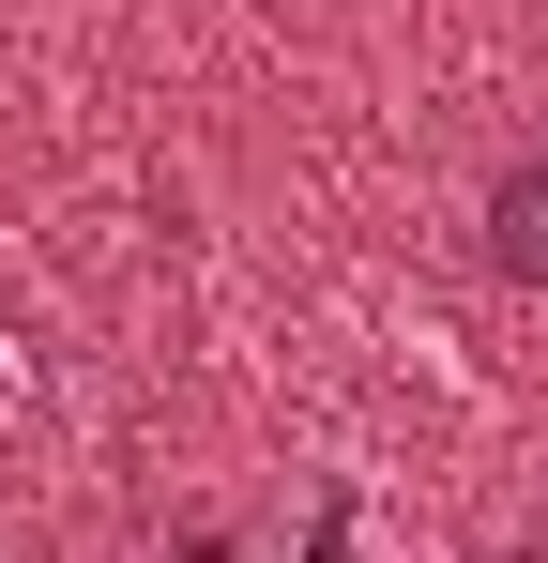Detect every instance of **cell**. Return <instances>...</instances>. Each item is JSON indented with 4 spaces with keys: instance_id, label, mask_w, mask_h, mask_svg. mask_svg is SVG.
Segmentation results:
<instances>
[{
    "instance_id": "cell-1",
    "label": "cell",
    "mask_w": 548,
    "mask_h": 563,
    "mask_svg": "<svg viewBox=\"0 0 548 563\" xmlns=\"http://www.w3.org/2000/svg\"><path fill=\"white\" fill-rule=\"evenodd\" d=\"M472 260H487L503 289H534V305H548V137L487 168V198H472Z\"/></svg>"
}]
</instances>
